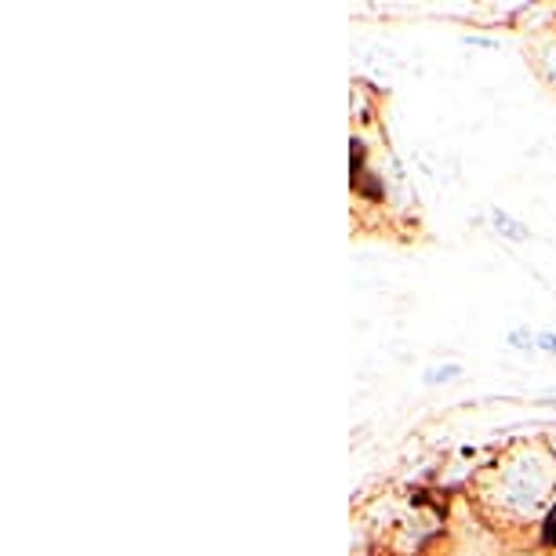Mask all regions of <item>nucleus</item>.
Returning <instances> with one entry per match:
<instances>
[{
	"label": "nucleus",
	"instance_id": "20e7f679",
	"mask_svg": "<svg viewBox=\"0 0 556 556\" xmlns=\"http://www.w3.org/2000/svg\"><path fill=\"white\" fill-rule=\"evenodd\" d=\"M534 342H539L545 353H556V334H553V331H542V334H539V339H534Z\"/></svg>",
	"mask_w": 556,
	"mask_h": 556
},
{
	"label": "nucleus",
	"instance_id": "7ed1b4c3",
	"mask_svg": "<svg viewBox=\"0 0 556 556\" xmlns=\"http://www.w3.org/2000/svg\"><path fill=\"white\" fill-rule=\"evenodd\" d=\"M451 379H458V367H440L437 375H429V382H451Z\"/></svg>",
	"mask_w": 556,
	"mask_h": 556
},
{
	"label": "nucleus",
	"instance_id": "f257e3e1",
	"mask_svg": "<svg viewBox=\"0 0 556 556\" xmlns=\"http://www.w3.org/2000/svg\"><path fill=\"white\" fill-rule=\"evenodd\" d=\"M491 218L498 223V233L509 237V240H528V229H523L520 223H513V218L506 212H491Z\"/></svg>",
	"mask_w": 556,
	"mask_h": 556
},
{
	"label": "nucleus",
	"instance_id": "f03ea898",
	"mask_svg": "<svg viewBox=\"0 0 556 556\" xmlns=\"http://www.w3.org/2000/svg\"><path fill=\"white\" fill-rule=\"evenodd\" d=\"M542 542L545 545H556V509L545 517V523H542Z\"/></svg>",
	"mask_w": 556,
	"mask_h": 556
}]
</instances>
